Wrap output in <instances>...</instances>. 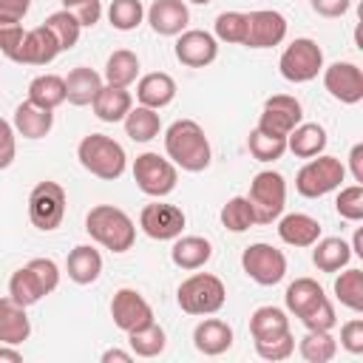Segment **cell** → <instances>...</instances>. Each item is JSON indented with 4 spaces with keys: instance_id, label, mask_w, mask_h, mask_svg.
<instances>
[{
    "instance_id": "cell-58",
    "label": "cell",
    "mask_w": 363,
    "mask_h": 363,
    "mask_svg": "<svg viewBox=\"0 0 363 363\" xmlns=\"http://www.w3.org/2000/svg\"><path fill=\"white\" fill-rule=\"evenodd\" d=\"M187 3H193V6H210L213 0H187Z\"/></svg>"
},
{
    "instance_id": "cell-10",
    "label": "cell",
    "mask_w": 363,
    "mask_h": 363,
    "mask_svg": "<svg viewBox=\"0 0 363 363\" xmlns=\"http://www.w3.org/2000/svg\"><path fill=\"white\" fill-rule=\"evenodd\" d=\"M65 204H68V196L60 182H37L28 193V218L37 230L51 233L62 224Z\"/></svg>"
},
{
    "instance_id": "cell-48",
    "label": "cell",
    "mask_w": 363,
    "mask_h": 363,
    "mask_svg": "<svg viewBox=\"0 0 363 363\" xmlns=\"http://www.w3.org/2000/svg\"><path fill=\"white\" fill-rule=\"evenodd\" d=\"M14 156H17V130L11 122L0 116V170L11 167Z\"/></svg>"
},
{
    "instance_id": "cell-17",
    "label": "cell",
    "mask_w": 363,
    "mask_h": 363,
    "mask_svg": "<svg viewBox=\"0 0 363 363\" xmlns=\"http://www.w3.org/2000/svg\"><path fill=\"white\" fill-rule=\"evenodd\" d=\"M286 40V17L272 9H258L247 14V48H272Z\"/></svg>"
},
{
    "instance_id": "cell-45",
    "label": "cell",
    "mask_w": 363,
    "mask_h": 363,
    "mask_svg": "<svg viewBox=\"0 0 363 363\" xmlns=\"http://www.w3.org/2000/svg\"><path fill=\"white\" fill-rule=\"evenodd\" d=\"M335 210L346 221H360L363 218V184L340 187V193L335 199Z\"/></svg>"
},
{
    "instance_id": "cell-50",
    "label": "cell",
    "mask_w": 363,
    "mask_h": 363,
    "mask_svg": "<svg viewBox=\"0 0 363 363\" xmlns=\"http://www.w3.org/2000/svg\"><path fill=\"white\" fill-rule=\"evenodd\" d=\"M71 11H74V17L79 20L82 28H91V26H96L99 17H102V3H99V0H82V3L74 6Z\"/></svg>"
},
{
    "instance_id": "cell-38",
    "label": "cell",
    "mask_w": 363,
    "mask_h": 363,
    "mask_svg": "<svg viewBox=\"0 0 363 363\" xmlns=\"http://www.w3.org/2000/svg\"><path fill=\"white\" fill-rule=\"evenodd\" d=\"M298 352L303 360L309 363H329L337 354V340L332 337V332H318V329H306V335L298 343Z\"/></svg>"
},
{
    "instance_id": "cell-40",
    "label": "cell",
    "mask_w": 363,
    "mask_h": 363,
    "mask_svg": "<svg viewBox=\"0 0 363 363\" xmlns=\"http://www.w3.org/2000/svg\"><path fill=\"white\" fill-rule=\"evenodd\" d=\"M252 340H255V352H258V357H264V360H286V357L295 352L292 329L269 332V335H261V337H252Z\"/></svg>"
},
{
    "instance_id": "cell-43",
    "label": "cell",
    "mask_w": 363,
    "mask_h": 363,
    "mask_svg": "<svg viewBox=\"0 0 363 363\" xmlns=\"http://www.w3.org/2000/svg\"><path fill=\"white\" fill-rule=\"evenodd\" d=\"M142 20H145L142 0H111V6H108V23L116 31H133Z\"/></svg>"
},
{
    "instance_id": "cell-55",
    "label": "cell",
    "mask_w": 363,
    "mask_h": 363,
    "mask_svg": "<svg viewBox=\"0 0 363 363\" xmlns=\"http://www.w3.org/2000/svg\"><path fill=\"white\" fill-rule=\"evenodd\" d=\"M20 363L23 360V352L17 346H9V343H0V363Z\"/></svg>"
},
{
    "instance_id": "cell-33",
    "label": "cell",
    "mask_w": 363,
    "mask_h": 363,
    "mask_svg": "<svg viewBox=\"0 0 363 363\" xmlns=\"http://www.w3.org/2000/svg\"><path fill=\"white\" fill-rule=\"evenodd\" d=\"M28 99L40 108L57 111L65 102V77L60 74H40L28 82Z\"/></svg>"
},
{
    "instance_id": "cell-34",
    "label": "cell",
    "mask_w": 363,
    "mask_h": 363,
    "mask_svg": "<svg viewBox=\"0 0 363 363\" xmlns=\"http://www.w3.org/2000/svg\"><path fill=\"white\" fill-rule=\"evenodd\" d=\"M125 125V133L133 139V142H150L162 133V119H159V111L147 108V105H133L128 111V116L122 119Z\"/></svg>"
},
{
    "instance_id": "cell-7",
    "label": "cell",
    "mask_w": 363,
    "mask_h": 363,
    "mask_svg": "<svg viewBox=\"0 0 363 363\" xmlns=\"http://www.w3.org/2000/svg\"><path fill=\"white\" fill-rule=\"evenodd\" d=\"M252 213H255V224H272L284 216L286 207V182L278 170H261L252 176L250 182V193H247Z\"/></svg>"
},
{
    "instance_id": "cell-15",
    "label": "cell",
    "mask_w": 363,
    "mask_h": 363,
    "mask_svg": "<svg viewBox=\"0 0 363 363\" xmlns=\"http://www.w3.org/2000/svg\"><path fill=\"white\" fill-rule=\"evenodd\" d=\"M176 60L187 68H207L218 57V40L204 28H184L176 37Z\"/></svg>"
},
{
    "instance_id": "cell-19",
    "label": "cell",
    "mask_w": 363,
    "mask_h": 363,
    "mask_svg": "<svg viewBox=\"0 0 363 363\" xmlns=\"http://www.w3.org/2000/svg\"><path fill=\"white\" fill-rule=\"evenodd\" d=\"M57 54H60L57 37L45 26H34L23 37V48H20L17 62L20 65H48L57 60Z\"/></svg>"
},
{
    "instance_id": "cell-16",
    "label": "cell",
    "mask_w": 363,
    "mask_h": 363,
    "mask_svg": "<svg viewBox=\"0 0 363 363\" xmlns=\"http://www.w3.org/2000/svg\"><path fill=\"white\" fill-rule=\"evenodd\" d=\"M323 88L343 105H357L363 99V71L354 62H332L323 65Z\"/></svg>"
},
{
    "instance_id": "cell-27",
    "label": "cell",
    "mask_w": 363,
    "mask_h": 363,
    "mask_svg": "<svg viewBox=\"0 0 363 363\" xmlns=\"http://www.w3.org/2000/svg\"><path fill=\"white\" fill-rule=\"evenodd\" d=\"M65 272H68V278H71L74 284H79V286L94 284V281L102 275V255H99V250H94L91 244L74 247V250L68 252V258H65Z\"/></svg>"
},
{
    "instance_id": "cell-29",
    "label": "cell",
    "mask_w": 363,
    "mask_h": 363,
    "mask_svg": "<svg viewBox=\"0 0 363 363\" xmlns=\"http://www.w3.org/2000/svg\"><path fill=\"white\" fill-rule=\"evenodd\" d=\"M326 128L318 122H298L289 133H286V150H292L298 159H312L318 153H323L326 147Z\"/></svg>"
},
{
    "instance_id": "cell-42",
    "label": "cell",
    "mask_w": 363,
    "mask_h": 363,
    "mask_svg": "<svg viewBox=\"0 0 363 363\" xmlns=\"http://www.w3.org/2000/svg\"><path fill=\"white\" fill-rule=\"evenodd\" d=\"M221 224L230 233H247L255 224V213L247 196H233L224 207H221Z\"/></svg>"
},
{
    "instance_id": "cell-57",
    "label": "cell",
    "mask_w": 363,
    "mask_h": 363,
    "mask_svg": "<svg viewBox=\"0 0 363 363\" xmlns=\"http://www.w3.org/2000/svg\"><path fill=\"white\" fill-rule=\"evenodd\" d=\"M60 3H62V6H65V9H74V6H79V3H82V0H60Z\"/></svg>"
},
{
    "instance_id": "cell-44",
    "label": "cell",
    "mask_w": 363,
    "mask_h": 363,
    "mask_svg": "<svg viewBox=\"0 0 363 363\" xmlns=\"http://www.w3.org/2000/svg\"><path fill=\"white\" fill-rule=\"evenodd\" d=\"M281 329H289V318L281 306H258L252 315H250V335L252 337H261V335H269V332H281Z\"/></svg>"
},
{
    "instance_id": "cell-9",
    "label": "cell",
    "mask_w": 363,
    "mask_h": 363,
    "mask_svg": "<svg viewBox=\"0 0 363 363\" xmlns=\"http://www.w3.org/2000/svg\"><path fill=\"white\" fill-rule=\"evenodd\" d=\"M133 182H136V187H139L145 196H150V199H164V196H170V193L176 190L179 167H176L170 159H164V156L147 150V153H139V156L133 159Z\"/></svg>"
},
{
    "instance_id": "cell-14",
    "label": "cell",
    "mask_w": 363,
    "mask_h": 363,
    "mask_svg": "<svg viewBox=\"0 0 363 363\" xmlns=\"http://www.w3.org/2000/svg\"><path fill=\"white\" fill-rule=\"evenodd\" d=\"M111 318H113V326L128 335L133 329L147 326L153 320V309H150V303L145 301L142 292H136L130 286H122L111 298Z\"/></svg>"
},
{
    "instance_id": "cell-22",
    "label": "cell",
    "mask_w": 363,
    "mask_h": 363,
    "mask_svg": "<svg viewBox=\"0 0 363 363\" xmlns=\"http://www.w3.org/2000/svg\"><path fill=\"white\" fill-rule=\"evenodd\" d=\"M278 238L289 247H312L320 238V221L309 213H286L278 218Z\"/></svg>"
},
{
    "instance_id": "cell-25",
    "label": "cell",
    "mask_w": 363,
    "mask_h": 363,
    "mask_svg": "<svg viewBox=\"0 0 363 363\" xmlns=\"http://www.w3.org/2000/svg\"><path fill=\"white\" fill-rule=\"evenodd\" d=\"M102 85H105L102 74H96V71L88 68V65H77V68H71L68 77H65V102H68V105H77V108L91 105Z\"/></svg>"
},
{
    "instance_id": "cell-8",
    "label": "cell",
    "mask_w": 363,
    "mask_h": 363,
    "mask_svg": "<svg viewBox=\"0 0 363 363\" xmlns=\"http://www.w3.org/2000/svg\"><path fill=\"white\" fill-rule=\"evenodd\" d=\"M278 71L286 82H295V85L312 82L323 71V48L312 37H295L284 48L278 60Z\"/></svg>"
},
{
    "instance_id": "cell-12",
    "label": "cell",
    "mask_w": 363,
    "mask_h": 363,
    "mask_svg": "<svg viewBox=\"0 0 363 363\" xmlns=\"http://www.w3.org/2000/svg\"><path fill=\"white\" fill-rule=\"evenodd\" d=\"M184 224H187V218H184L182 207L159 201V199L145 204L142 213H139V227L153 241H173V238H179Z\"/></svg>"
},
{
    "instance_id": "cell-23",
    "label": "cell",
    "mask_w": 363,
    "mask_h": 363,
    "mask_svg": "<svg viewBox=\"0 0 363 363\" xmlns=\"http://www.w3.org/2000/svg\"><path fill=\"white\" fill-rule=\"evenodd\" d=\"M31 335V320L26 315V306L17 303L11 295L0 298V343L20 346Z\"/></svg>"
},
{
    "instance_id": "cell-24",
    "label": "cell",
    "mask_w": 363,
    "mask_h": 363,
    "mask_svg": "<svg viewBox=\"0 0 363 363\" xmlns=\"http://www.w3.org/2000/svg\"><path fill=\"white\" fill-rule=\"evenodd\" d=\"M14 130L23 136V139H43V136H48L51 133V128H54V111H48V108H40V105H34L31 99H26V102H20L17 108H14Z\"/></svg>"
},
{
    "instance_id": "cell-36",
    "label": "cell",
    "mask_w": 363,
    "mask_h": 363,
    "mask_svg": "<svg viewBox=\"0 0 363 363\" xmlns=\"http://www.w3.org/2000/svg\"><path fill=\"white\" fill-rule=\"evenodd\" d=\"M43 26H45V28H48V31L57 37L60 51H71V48L79 43L82 26H79V20L74 17V11H71V9H60V11L48 14Z\"/></svg>"
},
{
    "instance_id": "cell-18",
    "label": "cell",
    "mask_w": 363,
    "mask_h": 363,
    "mask_svg": "<svg viewBox=\"0 0 363 363\" xmlns=\"http://www.w3.org/2000/svg\"><path fill=\"white\" fill-rule=\"evenodd\" d=\"M150 28L162 37H179L190 23V9L184 0H153L145 11Z\"/></svg>"
},
{
    "instance_id": "cell-30",
    "label": "cell",
    "mask_w": 363,
    "mask_h": 363,
    "mask_svg": "<svg viewBox=\"0 0 363 363\" xmlns=\"http://www.w3.org/2000/svg\"><path fill=\"white\" fill-rule=\"evenodd\" d=\"M349 261H352V247L337 235H326L312 244V264L320 272H340L343 267H349Z\"/></svg>"
},
{
    "instance_id": "cell-4",
    "label": "cell",
    "mask_w": 363,
    "mask_h": 363,
    "mask_svg": "<svg viewBox=\"0 0 363 363\" xmlns=\"http://www.w3.org/2000/svg\"><path fill=\"white\" fill-rule=\"evenodd\" d=\"M77 159L79 164L96 176V179H105V182H113L125 173L128 167V156H125V147L105 136V133H88L82 136V142L77 145Z\"/></svg>"
},
{
    "instance_id": "cell-1",
    "label": "cell",
    "mask_w": 363,
    "mask_h": 363,
    "mask_svg": "<svg viewBox=\"0 0 363 363\" xmlns=\"http://www.w3.org/2000/svg\"><path fill=\"white\" fill-rule=\"evenodd\" d=\"M164 153L176 167L187 170V173L207 170L210 159H213L210 139L196 119H176L164 130Z\"/></svg>"
},
{
    "instance_id": "cell-3",
    "label": "cell",
    "mask_w": 363,
    "mask_h": 363,
    "mask_svg": "<svg viewBox=\"0 0 363 363\" xmlns=\"http://www.w3.org/2000/svg\"><path fill=\"white\" fill-rule=\"evenodd\" d=\"M60 286V267L51 258H31L26 267L14 269L9 278V295L26 309L40 303Z\"/></svg>"
},
{
    "instance_id": "cell-41",
    "label": "cell",
    "mask_w": 363,
    "mask_h": 363,
    "mask_svg": "<svg viewBox=\"0 0 363 363\" xmlns=\"http://www.w3.org/2000/svg\"><path fill=\"white\" fill-rule=\"evenodd\" d=\"M213 37L230 45H244L247 40V11H221L213 23Z\"/></svg>"
},
{
    "instance_id": "cell-37",
    "label": "cell",
    "mask_w": 363,
    "mask_h": 363,
    "mask_svg": "<svg viewBox=\"0 0 363 363\" xmlns=\"http://www.w3.org/2000/svg\"><path fill=\"white\" fill-rule=\"evenodd\" d=\"M335 298L352 309V312H363V269L357 267H343V272L335 278Z\"/></svg>"
},
{
    "instance_id": "cell-11",
    "label": "cell",
    "mask_w": 363,
    "mask_h": 363,
    "mask_svg": "<svg viewBox=\"0 0 363 363\" xmlns=\"http://www.w3.org/2000/svg\"><path fill=\"white\" fill-rule=\"evenodd\" d=\"M241 269L258 286H275L286 275V255L272 244L255 241L241 252Z\"/></svg>"
},
{
    "instance_id": "cell-26",
    "label": "cell",
    "mask_w": 363,
    "mask_h": 363,
    "mask_svg": "<svg viewBox=\"0 0 363 363\" xmlns=\"http://www.w3.org/2000/svg\"><path fill=\"white\" fill-rule=\"evenodd\" d=\"M213 258V244L204 235H179L173 238V250H170V261L179 269H201L207 261Z\"/></svg>"
},
{
    "instance_id": "cell-32",
    "label": "cell",
    "mask_w": 363,
    "mask_h": 363,
    "mask_svg": "<svg viewBox=\"0 0 363 363\" xmlns=\"http://www.w3.org/2000/svg\"><path fill=\"white\" fill-rule=\"evenodd\" d=\"M326 292L323 286L315 281V278H295L289 286H286V295H284V303H286V312H292L295 318L306 315L318 301H323Z\"/></svg>"
},
{
    "instance_id": "cell-35",
    "label": "cell",
    "mask_w": 363,
    "mask_h": 363,
    "mask_svg": "<svg viewBox=\"0 0 363 363\" xmlns=\"http://www.w3.org/2000/svg\"><path fill=\"white\" fill-rule=\"evenodd\" d=\"M128 343H130V352H133L136 357H156V354L164 352L167 335H164V329H162L156 320H150L147 326L128 332Z\"/></svg>"
},
{
    "instance_id": "cell-6",
    "label": "cell",
    "mask_w": 363,
    "mask_h": 363,
    "mask_svg": "<svg viewBox=\"0 0 363 363\" xmlns=\"http://www.w3.org/2000/svg\"><path fill=\"white\" fill-rule=\"evenodd\" d=\"M346 179V164L337 159V156H326V153H318L312 156L295 176V190L303 196V199H320L332 190L340 187V182Z\"/></svg>"
},
{
    "instance_id": "cell-13",
    "label": "cell",
    "mask_w": 363,
    "mask_h": 363,
    "mask_svg": "<svg viewBox=\"0 0 363 363\" xmlns=\"http://www.w3.org/2000/svg\"><path fill=\"white\" fill-rule=\"evenodd\" d=\"M301 119H303L301 102L292 94H275V96L264 99L255 128H261L264 133H272V136H286Z\"/></svg>"
},
{
    "instance_id": "cell-54",
    "label": "cell",
    "mask_w": 363,
    "mask_h": 363,
    "mask_svg": "<svg viewBox=\"0 0 363 363\" xmlns=\"http://www.w3.org/2000/svg\"><path fill=\"white\" fill-rule=\"evenodd\" d=\"M130 363L133 360V352H122V349H108L102 352V363Z\"/></svg>"
},
{
    "instance_id": "cell-39",
    "label": "cell",
    "mask_w": 363,
    "mask_h": 363,
    "mask_svg": "<svg viewBox=\"0 0 363 363\" xmlns=\"http://www.w3.org/2000/svg\"><path fill=\"white\" fill-rule=\"evenodd\" d=\"M247 147H250L252 159L275 162L286 153V136H272V133H264L261 128H252L250 136H247Z\"/></svg>"
},
{
    "instance_id": "cell-21",
    "label": "cell",
    "mask_w": 363,
    "mask_h": 363,
    "mask_svg": "<svg viewBox=\"0 0 363 363\" xmlns=\"http://www.w3.org/2000/svg\"><path fill=\"white\" fill-rule=\"evenodd\" d=\"M136 99H139V105H147L153 111L167 108L176 99V79L170 74H164V71H150V74L139 77Z\"/></svg>"
},
{
    "instance_id": "cell-2",
    "label": "cell",
    "mask_w": 363,
    "mask_h": 363,
    "mask_svg": "<svg viewBox=\"0 0 363 363\" xmlns=\"http://www.w3.org/2000/svg\"><path fill=\"white\" fill-rule=\"evenodd\" d=\"M85 230L88 235L102 244L111 252H128L136 241V224L133 218L113 204H96L85 216Z\"/></svg>"
},
{
    "instance_id": "cell-5",
    "label": "cell",
    "mask_w": 363,
    "mask_h": 363,
    "mask_svg": "<svg viewBox=\"0 0 363 363\" xmlns=\"http://www.w3.org/2000/svg\"><path fill=\"white\" fill-rule=\"evenodd\" d=\"M176 301H179L182 312H187V315H216L227 301V289L218 275L193 272L190 278H184L179 284Z\"/></svg>"
},
{
    "instance_id": "cell-28",
    "label": "cell",
    "mask_w": 363,
    "mask_h": 363,
    "mask_svg": "<svg viewBox=\"0 0 363 363\" xmlns=\"http://www.w3.org/2000/svg\"><path fill=\"white\" fill-rule=\"evenodd\" d=\"M91 108H94L96 119H102V122H111V125H113V122H122V119L128 116V111L133 108V96H130V91H128V88L102 85V88H99V94L94 96Z\"/></svg>"
},
{
    "instance_id": "cell-52",
    "label": "cell",
    "mask_w": 363,
    "mask_h": 363,
    "mask_svg": "<svg viewBox=\"0 0 363 363\" xmlns=\"http://www.w3.org/2000/svg\"><path fill=\"white\" fill-rule=\"evenodd\" d=\"M309 6L320 17H343L352 9V0H309Z\"/></svg>"
},
{
    "instance_id": "cell-49",
    "label": "cell",
    "mask_w": 363,
    "mask_h": 363,
    "mask_svg": "<svg viewBox=\"0 0 363 363\" xmlns=\"http://www.w3.org/2000/svg\"><path fill=\"white\" fill-rule=\"evenodd\" d=\"M340 346L352 354H363V318H352L340 326Z\"/></svg>"
},
{
    "instance_id": "cell-56",
    "label": "cell",
    "mask_w": 363,
    "mask_h": 363,
    "mask_svg": "<svg viewBox=\"0 0 363 363\" xmlns=\"http://www.w3.org/2000/svg\"><path fill=\"white\" fill-rule=\"evenodd\" d=\"M349 247H352V255H360V258H363V230L354 233V238H352Z\"/></svg>"
},
{
    "instance_id": "cell-53",
    "label": "cell",
    "mask_w": 363,
    "mask_h": 363,
    "mask_svg": "<svg viewBox=\"0 0 363 363\" xmlns=\"http://www.w3.org/2000/svg\"><path fill=\"white\" fill-rule=\"evenodd\" d=\"M349 170L354 176V184H363V142H357L349 153Z\"/></svg>"
},
{
    "instance_id": "cell-51",
    "label": "cell",
    "mask_w": 363,
    "mask_h": 363,
    "mask_svg": "<svg viewBox=\"0 0 363 363\" xmlns=\"http://www.w3.org/2000/svg\"><path fill=\"white\" fill-rule=\"evenodd\" d=\"M31 9V0H0V23H20Z\"/></svg>"
},
{
    "instance_id": "cell-47",
    "label": "cell",
    "mask_w": 363,
    "mask_h": 363,
    "mask_svg": "<svg viewBox=\"0 0 363 363\" xmlns=\"http://www.w3.org/2000/svg\"><path fill=\"white\" fill-rule=\"evenodd\" d=\"M23 37H26V28L20 23H0V54L9 57L11 62H17Z\"/></svg>"
},
{
    "instance_id": "cell-46",
    "label": "cell",
    "mask_w": 363,
    "mask_h": 363,
    "mask_svg": "<svg viewBox=\"0 0 363 363\" xmlns=\"http://www.w3.org/2000/svg\"><path fill=\"white\" fill-rule=\"evenodd\" d=\"M298 320H301L306 329H318V332H332L335 323H337V318H335V306H332L329 298L318 301V303H315L306 315H301Z\"/></svg>"
},
{
    "instance_id": "cell-20",
    "label": "cell",
    "mask_w": 363,
    "mask_h": 363,
    "mask_svg": "<svg viewBox=\"0 0 363 363\" xmlns=\"http://www.w3.org/2000/svg\"><path fill=\"white\" fill-rule=\"evenodd\" d=\"M193 346L207 357L224 354L233 346V326L221 318H204L193 329Z\"/></svg>"
},
{
    "instance_id": "cell-31",
    "label": "cell",
    "mask_w": 363,
    "mask_h": 363,
    "mask_svg": "<svg viewBox=\"0 0 363 363\" xmlns=\"http://www.w3.org/2000/svg\"><path fill=\"white\" fill-rule=\"evenodd\" d=\"M105 85H116V88H130L139 79V57L130 48H116L108 62H105V74H102Z\"/></svg>"
}]
</instances>
